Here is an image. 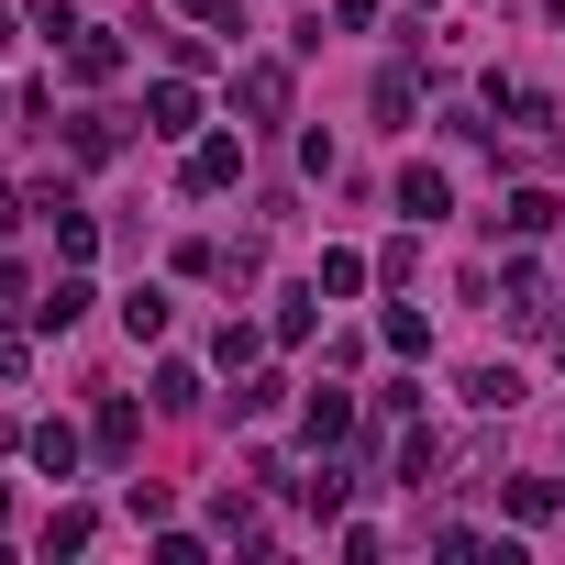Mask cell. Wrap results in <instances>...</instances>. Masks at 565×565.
Returning <instances> with one entry per match:
<instances>
[{
    "label": "cell",
    "instance_id": "8fae6325",
    "mask_svg": "<svg viewBox=\"0 0 565 565\" xmlns=\"http://www.w3.org/2000/svg\"><path fill=\"white\" fill-rule=\"evenodd\" d=\"M78 311H89V277H56V289H45V300H34V322H45V333H67V322H78Z\"/></svg>",
    "mask_w": 565,
    "mask_h": 565
},
{
    "label": "cell",
    "instance_id": "5bb4252c",
    "mask_svg": "<svg viewBox=\"0 0 565 565\" xmlns=\"http://www.w3.org/2000/svg\"><path fill=\"white\" fill-rule=\"evenodd\" d=\"M466 399H477V411H510V399H521V366H466Z\"/></svg>",
    "mask_w": 565,
    "mask_h": 565
},
{
    "label": "cell",
    "instance_id": "4fadbf2b",
    "mask_svg": "<svg viewBox=\"0 0 565 565\" xmlns=\"http://www.w3.org/2000/svg\"><path fill=\"white\" fill-rule=\"evenodd\" d=\"M422 111V78L411 67H377V122H411Z\"/></svg>",
    "mask_w": 565,
    "mask_h": 565
},
{
    "label": "cell",
    "instance_id": "484cf974",
    "mask_svg": "<svg viewBox=\"0 0 565 565\" xmlns=\"http://www.w3.org/2000/svg\"><path fill=\"white\" fill-rule=\"evenodd\" d=\"M0 521H12V488H0Z\"/></svg>",
    "mask_w": 565,
    "mask_h": 565
},
{
    "label": "cell",
    "instance_id": "83f0119b",
    "mask_svg": "<svg viewBox=\"0 0 565 565\" xmlns=\"http://www.w3.org/2000/svg\"><path fill=\"white\" fill-rule=\"evenodd\" d=\"M422 12H433V0H422Z\"/></svg>",
    "mask_w": 565,
    "mask_h": 565
},
{
    "label": "cell",
    "instance_id": "7402d4cb",
    "mask_svg": "<svg viewBox=\"0 0 565 565\" xmlns=\"http://www.w3.org/2000/svg\"><path fill=\"white\" fill-rule=\"evenodd\" d=\"M89 532H100V521H89V510H56V521H45V554H78V543H89Z\"/></svg>",
    "mask_w": 565,
    "mask_h": 565
},
{
    "label": "cell",
    "instance_id": "3957f363",
    "mask_svg": "<svg viewBox=\"0 0 565 565\" xmlns=\"http://www.w3.org/2000/svg\"><path fill=\"white\" fill-rule=\"evenodd\" d=\"M233 178H244V145H233V134H189V189L211 200V189H233Z\"/></svg>",
    "mask_w": 565,
    "mask_h": 565
},
{
    "label": "cell",
    "instance_id": "8992f818",
    "mask_svg": "<svg viewBox=\"0 0 565 565\" xmlns=\"http://www.w3.org/2000/svg\"><path fill=\"white\" fill-rule=\"evenodd\" d=\"M444 200H455L444 167H399V211H411V222H444Z\"/></svg>",
    "mask_w": 565,
    "mask_h": 565
},
{
    "label": "cell",
    "instance_id": "44dd1931",
    "mask_svg": "<svg viewBox=\"0 0 565 565\" xmlns=\"http://www.w3.org/2000/svg\"><path fill=\"white\" fill-rule=\"evenodd\" d=\"M23 23H34V34L56 45V34H78V0H23Z\"/></svg>",
    "mask_w": 565,
    "mask_h": 565
},
{
    "label": "cell",
    "instance_id": "2e32d148",
    "mask_svg": "<svg viewBox=\"0 0 565 565\" xmlns=\"http://www.w3.org/2000/svg\"><path fill=\"white\" fill-rule=\"evenodd\" d=\"M499 499H510V521H554V477H510Z\"/></svg>",
    "mask_w": 565,
    "mask_h": 565
},
{
    "label": "cell",
    "instance_id": "d4e9b609",
    "mask_svg": "<svg viewBox=\"0 0 565 565\" xmlns=\"http://www.w3.org/2000/svg\"><path fill=\"white\" fill-rule=\"evenodd\" d=\"M0 377H23V333H0Z\"/></svg>",
    "mask_w": 565,
    "mask_h": 565
},
{
    "label": "cell",
    "instance_id": "cb8c5ba5",
    "mask_svg": "<svg viewBox=\"0 0 565 565\" xmlns=\"http://www.w3.org/2000/svg\"><path fill=\"white\" fill-rule=\"evenodd\" d=\"M333 23H344V34H366V23H377V0H333Z\"/></svg>",
    "mask_w": 565,
    "mask_h": 565
},
{
    "label": "cell",
    "instance_id": "e0dca14e",
    "mask_svg": "<svg viewBox=\"0 0 565 565\" xmlns=\"http://www.w3.org/2000/svg\"><path fill=\"white\" fill-rule=\"evenodd\" d=\"M311 289H322V300H355V289H366V255H322Z\"/></svg>",
    "mask_w": 565,
    "mask_h": 565
},
{
    "label": "cell",
    "instance_id": "5b68a950",
    "mask_svg": "<svg viewBox=\"0 0 565 565\" xmlns=\"http://www.w3.org/2000/svg\"><path fill=\"white\" fill-rule=\"evenodd\" d=\"M67 156H78V167H111V156H122V122H111V111H78V122H67Z\"/></svg>",
    "mask_w": 565,
    "mask_h": 565
},
{
    "label": "cell",
    "instance_id": "30bf717a",
    "mask_svg": "<svg viewBox=\"0 0 565 565\" xmlns=\"http://www.w3.org/2000/svg\"><path fill=\"white\" fill-rule=\"evenodd\" d=\"M78 455H89V444H78L67 422H34V466H45V477H78Z\"/></svg>",
    "mask_w": 565,
    "mask_h": 565
},
{
    "label": "cell",
    "instance_id": "6da1fadb",
    "mask_svg": "<svg viewBox=\"0 0 565 565\" xmlns=\"http://www.w3.org/2000/svg\"><path fill=\"white\" fill-rule=\"evenodd\" d=\"M145 134L189 145V134H200V89H189V78H156V89H145Z\"/></svg>",
    "mask_w": 565,
    "mask_h": 565
},
{
    "label": "cell",
    "instance_id": "7c38bea8",
    "mask_svg": "<svg viewBox=\"0 0 565 565\" xmlns=\"http://www.w3.org/2000/svg\"><path fill=\"white\" fill-rule=\"evenodd\" d=\"M111 67H122V34H78L67 45V78H111Z\"/></svg>",
    "mask_w": 565,
    "mask_h": 565
},
{
    "label": "cell",
    "instance_id": "7a4b0ae2",
    "mask_svg": "<svg viewBox=\"0 0 565 565\" xmlns=\"http://www.w3.org/2000/svg\"><path fill=\"white\" fill-rule=\"evenodd\" d=\"M554 222H565V211H554V189H510V200L488 211V233H510V244H543Z\"/></svg>",
    "mask_w": 565,
    "mask_h": 565
},
{
    "label": "cell",
    "instance_id": "277c9868",
    "mask_svg": "<svg viewBox=\"0 0 565 565\" xmlns=\"http://www.w3.org/2000/svg\"><path fill=\"white\" fill-rule=\"evenodd\" d=\"M89 444H100V466H122V455L145 444V411H134V399H100V422H89Z\"/></svg>",
    "mask_w": 565,
    "mask_h": 565
},
{
    "label": "cell",
    "instance_id": "52a82bcc",
    "mask_svg": "<svg viewBox=\"0 0 565 565\" xmlns=\"http://www.w3.org/2000/svg\"><path fill=\"white\" fill-rule=\"evenodd\" d=\"M233 100H244L255 122H277V111H289V67H244V78H233Z\"/></svg>",
    "mask_w": 565,
    "mask_h": 565
},
{
    "label": "cell",
    "instance_id": "9a60e30c",
    "mask_svg": "<svg viewBox=\"0 0 565 565\" xmlns=\"http://www.w3.org/2000/svg\"><path fill=\"white\" fill-rule=\"evenodd\" d=\"M122 333L156 344V333H167V289H134V300H122Z\"/></svg>",
    "mask_w": 565,
    "mask_h": 565
},
{
    "label": "cell",
    "instance_id": "ffe728a7",
    "mask_svg": "<svg viewBox=\"0 0 565 565\" xmlns=\"http://www.w3.org/2000/svg\"><path fill=\"white\" fill-rule=\"evenodd\" d=\"M156 411H200V366H156Z\"/></svg>",
    "mask_w": 565,
    "mask_h": 565
},
{
    "label": "cell",
    "instance_id": "d6986e66",
    "mask_svg": "<svg viewBox=\"0 0 565 565\" xmlns=\"http://www.w3.org/2000/svg\"><path fill=\"white\" fill-rule=\"evenodd\" d=\"M377 333H388V355H411V366H422V344H433V322H422V311H388Z\"/></svg>",
    "mask_w": 565,
    "mask_h": 565
},
{
    "label": "cell",
    "instance_id": "603a6c76",
    "mask_svg": "<svg viewBox=\"0 0 565 565\" xmlns=\"http://www.w3.org/2000/svg\"><path fill=\"white\" fill-rule=\"evenodd\" d=\"M178 12H189V23H244V12H233V0H178Z\"/></svg>",
    "mask_w": 565,
    "mask_h": 565
},
{
    "label": "cell",
    "instance_id": "4316f807",
    "mask_svg": "<svg viewBox=\"0 0 565 565\" xmlns=\"http://www.w3.org/2000/svg\"><path fill=\"white\" fill-rule=\"evenodd\" d=\"M0 45H12V12H0Z\"/></svg>",
    "mask_w": 565,
    "mask_h": 565
},
{
    "label": "cell",
    "instance_id": "ac0fdd59",
    "mask_svg": "<svg viewBox=\"0 0 565 565\" xmlns=\"http://www.w3.org/2000/svg\"><path fill=\"white\" fill-rule=\"evenodd\" d=\"M311 300H322V289H289V300H277V344H311V322H322Z\"/></svg>",
    "mask_w": 565,
    "mask_h": 565
},
{
    "label": "cell",
    "instance_id": "9c48e42d",
    "mask_svg": "<svg viewBox=\"0 0 565 565\" xmlns=\"http://www.w3.org/2000/svg\"><path fill=\"white\" fill-rule=\"evenodd\" d=\"M45 222H56V255H67V266H78V255H100V222H89V211H78V200H56V211H45Z\"/></svg>",
    "mask_w": 565,
    "mask_h": 565
},
{
    "label": "cell",
    "instance_id": "ba28073f",
    "mask_svg": "<svg viewBox=\"0 0 565 565\" xmlns=\"http://www.w3.org/2000/svg\"><path fill=\"white\" fill-rule=\"evenodd\" d=\"M300 433H311V444H344V433H355V399H344V388H311Z\"/></svg>",
    "mask_w": 565,
    "mask_h": 565
}]
</instances>
